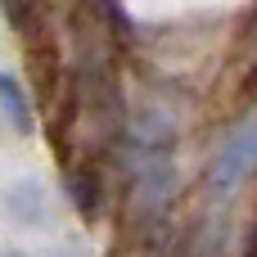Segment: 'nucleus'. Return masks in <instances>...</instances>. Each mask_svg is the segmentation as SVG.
<instances>
[{
    "instance_id": "1",
    "label": "nucleus",
    "mask_w": 257,
    "mask_h": 257,
    "mask_svg": "<svg viewBox=\"0 0 257 257\" xmlns=\"http://www.w3.org/2000/svg\"><path fill=\"white\" fill-rule=\"evenodd\" d=\"M131 181L145 208H163L176 181L172 167V131L158 113H149L136 131H131Z\"/></svg>"
},
{
    "instance_id": "2",
    "label": "nucleus",
    "mask_w": 257,
    "mask_h": 257,
    "mask_svg": "<svg viewBox=\"0 0 257 257\" xmlns=\"http://www.w3.org/2000/svg\"><path fill=\"white\" fill-rule=\"evenodd\" d=\"M253 167H257V117H248V122H239V126L221 140V149H217V158H212V190H217V194L239 190V185L253 176Z\"/></svg>"
},
{
    "instance_id": "3",
    "label": "nucleus",
    "mask_w": 257,
    "mask_h": 257,
    "mask_svg": "<svg viewBox=\"0 0 257 257\" xmlns=\"http://www.w3.org/2000/svg\"><path fill=\"white\" fill-rule=\"evenodd\" d=\"M0 108L9 117V126H18V131L36 126V113H32V104H27V95H23V86H18L14 72H0Z\"/></svg>"
},
{
    "instance_id": "4",
    "label": "nucleus",
    "mask_w": 257,
    "mask_h": 257,
    "mask_svg": "<svg viewBox=\"0 0 257 257\" xmlns=\"http://www.w3.org/2000/svg\"><path fill=\"white\" fill-rule=\"evenodd\" d=\"M0 257H27V253H0Z\"/></svg>"
}]
</instances>
